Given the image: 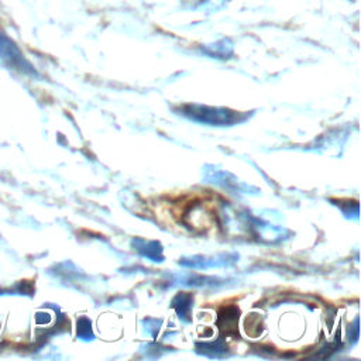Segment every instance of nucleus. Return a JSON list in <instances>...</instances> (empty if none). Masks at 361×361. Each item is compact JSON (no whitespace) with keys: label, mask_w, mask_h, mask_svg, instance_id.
Wrapping results in <instances>:
<instances>
[{"label":"nucleus","mask_w":361,"mask_h":361,"mask_svg":"<svg viewBox=\"0 0 361 361\" xmlns=\"http://www.w3.org/2000/svg\"><path fill=\"white\" fill-rule=\"evenodd\" d=\"M183 114L202 123L207 124H231L237 114L234 111L226 110V109H217V107H207V106H186L183 110Z\"/></svg>","instance_id":"1"},{"label":"nucleus","mask_w":361,"mask_h":361,"mask_svg":"<svg viewBox=\"0 0 361 361\" xmlns=\"http://www.w3.org/2000/svg\"><path fill=\"white\" fill-rule=\"evenodd\" d=\"M238 320V309L234 306L224 307L219 314V326L226 334H233L237 327Z\"/></svg>","instance_id":"2"},{"label":"nucleus","mask_w":361,"mask_h":361,"mask_svg":"<svg viewBox=\"0 0 361 361\" xmlns=\"http://www.w3.org/2000/svg\"><path fill=\"white\" fill-rule=\"evenodd\" d=\"M135 250L140 251L144 257L152 259V261H162V248L155 241L145 243L144 240H135Z\"/></svg>","instance_id":"3"},{"label":"nucleus","mask_w":361,"mask_h":361,"mask_svg":"<svg viewBox=\"0 0 361 361\" xmlns=\"http://www.w3.org/2000/svg\"><path fill=\"white\" fill-rule=\"evenodd\" d=\"M172 306L173 309L176 310V313L179 314L180 319L183 320H189V313H190V307H192V296L185 293V292H180L178 293L173 300H172Z\"/></svg>","instance_id":"4"},{"label":"nucleus","mask_w":361,"mask_h":361,"mask_svg":"<svg viewBox=\"0 0 361 361\" xmlns=\"http://www.w3.org/2000/svg\"><path fill=\"white\" fill-rule=\"evenodd\" d=\"M231 45L227 41H221V42H216L213 45H209L204 51L212 55V56H221V58H227V55L231 54Z\"/></svg>","instance_id":"5"},{"label":"nucleus","mask_w":361,"mask_h":361,"mask_svg":"<svg viewBox=\"0 0 361 361\" xmlns=\"http://www.w3.org/2000/svg\"><path fill=\"white\" fill-rule=\"evenodd\" d=\"M202 353H204L206 355H209V357H219L220 355V353H224L227 348H226V345L223 344V341L221 340H219V341H216V343H204L203 345H202Z\"/></svg>","instance_id":"6"},{"label":"nucleus","mask_w":361,"mask_h":361,"mask_svg":"<svg viewBox=\"0 0 361 361\" xmlns=\"http://www.w3.org/2000/svg\"><path fill=\"white\" fill-rule=\"evenodd\" d=\"M78 336L85 338V340H90L93 337L92 324H90V320L87 317L79 319V322H78Z\"/></svg>","instance_id":"7"}]
</instances>
